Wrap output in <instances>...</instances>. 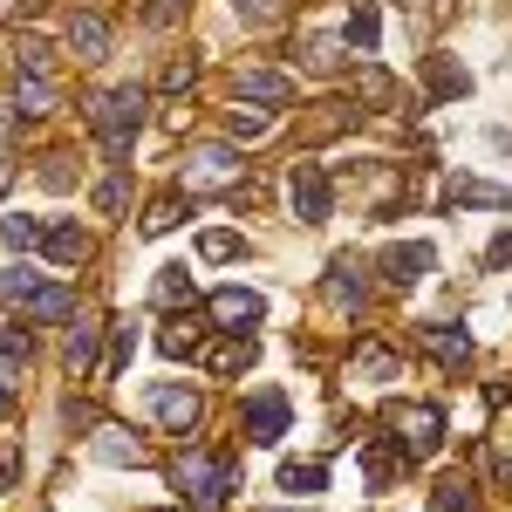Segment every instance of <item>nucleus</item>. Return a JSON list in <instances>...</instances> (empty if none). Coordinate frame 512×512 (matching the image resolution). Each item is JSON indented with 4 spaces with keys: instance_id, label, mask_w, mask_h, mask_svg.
<instances>
[{
    "instance_id": "obj_1",
    "label": "nucleus",
    "mask_w": 512,
    "mask_h": 512,
    "mask_svg": "<svg viewBox=\"0 0 512 512\" xmlns=\"http://www.w3.org/2000/svg\"><path fill=\"white\" fill-rule=\"evenodd\" d=\"M171 478H178V492L192 499V512H226V492L239 485V465L219 458V451H185Z\"/></svg>"
},
{
    "instance_id": "obj_2",
    "label": "nucleus",
    "mask_w": 512,
    "mask_h": 512,
    "mask_svg": "<svg viewBox=\"0 0 512 512\" xmlns=\"http://www.w3.org/2000/svg\"><path fill=\"white\" fill-rule=\"evenodd\" d=\"M89 123H96V137H103V151L123 158L130 137H137V123H144V89H110V96H96Z\"/></svg>"
},
{
    "instance_id": "obj_3",
    "label": "nucleus",
    "mask_w": 512,
    "mask_h": 512,
    "mask_svg": "<svg viewBox=\"0 0 512 512\" xmlns=\"http://www.w3.org/2000/svg\"><path fill=\"white\" fill-rule=\"evenodd\" d=\"M178 178H185V192H226V185H239V151L233 144H198Z\"/></svg>"
},
{
    "instance_id": "obj_4",
    "label": "nucleus",
    "mask_w": 512,
    "mask_h": 512,
    "mask_svg": "<svg viewBox=\"0 0 512 512\" xmlns=\"http://www.w3.org/2000/svg\"><path fill=\"white\" fill-rule=\"evenodd\" d=\"M287 198H294V219H301V226H321V219H328V171H321V164H294V171H287Z\"/></svg>"
},
{
    "instance_id": "obj_5",
    "label": "nucleus",
    "mask_w": 512,
    "mask_h": 512,
    "mask_svg": "<svg viewBox=\"0 0 512 512\" xmlns=\"http://www.w3.org/2000/svg\"><path fill=\"white\" fill-rule=\"evenodd\" d=\"M396 431H403V451H410V458H431L437 444H444V410H437V403H410V410L396 417Z\"/></svg>"
},
{
    "instance_id": "obj_6",
    "label": "nucleus",
    "mask_w": 512,
    "mask_h": 512,
    "mask_svg": "<svg viewBox=\"0 0 512 512\" xmlns=\"http://www.w3.org/2000/svg\"><path fill=\"white\" fill-rule=\"evenodd\" d=\"M287 417H294V403L280 390H260L246 403V437H253V444H280V437H287Z\"/></svg>"
},
{
    "instance_id": "obj_7",
    "label": "nucleus",
    "mask_w": 512,
    "mask_h": 512,
    "mask_svg": "<svg viewBox=\"0 0 512 512\" xmlns=\"http://www.w3.org/2000/svg\"><path fill=\"white\" fill-rule=\"evenodd\" d=\"M205 308H212V321H219V328H233V335H239V328H253V321L267 315V301H260L253 287H219Z\"/></svg>"
},
{
    "instance_id": "obj_8",
    "label": "nucleus",
    "mask_w": 512,
    "mask_h": 512,
    "mask_svg": "<svg viewBox=\"0 0 512 512\" xmlns=\"http://www.w3.org/2000/svg\"><path fill=\"white\" fill-rule=\"evenodd\" d=\"M151 417H158L164 431H192L198 424V390H178V383H158V390H151Z\"/></svg>"
},
{
    "instance_id": "obj_9",
    "label": "nucleus",
    "mask_w": 512,
    "mask_h": 512,
    "mask_svg": "<svg viewBox=\"0 0 512 512\" xmlns=\"http://www.w3.org/2000/svg\"><path fill=\"white\" fill-rule=\"evenodd\" d=\"M431 260H437L431 246H424V239H410V246H390L376 267H383V280H390V287H417V280L431 274Z\"/></svg>"
},
{
    "instance_id": "obj_10",
    "label": "nucleus",
    "mask_w": 512,
    "mask_h": 512,
    "mask_svg": "<svg viewBox=\"0 0 512 512\" xmlns=\"http://www.w3.org/2000/svg\"><path fill=\"white\" fill-rule=\"evenodd\" d=\"M417 335H424V349H431L444 369H458V362L472 355V335H465V328H451V321H424Z\"/></svg>"
},
{
    "instance_id": "obj_11",
    "label": "nucleus",
    "mask_w": 512,
    "mask_h": 512,
    "mask_svg": "<svg viewBox=\"0 0 512 512\" xmlns=\"http://www.w3.org/2000/svg\"><path fill=\"white\" fill-rule=\"evenodd\" d=\"M444 205H485V212H506L512 192H506V185H485V178H451V185H444Z\"/></svg>"
},
{
    "instance_id": "obj_12",
    "label": "nucleus",
    "mask_w": 512,
    "mask_h": 512,
    "mask_svg": "<svg viewBox=\"0 0 512 512\" xmlns=\"http://www.w3.org/2000/svg\"><path fill=\"white\" fill-rule=\"evenodd\" d=\"M239 96H253V103H294V76H280V69H239Z\"/></svg>"
},
{
    "instance_id": "obj_13",
    "label": "nucleus",
    "mask_w": 512,
    "mask_h": 512,
    "mask_svg": "<svg viewBox=\"0 0 512 512\" xmlns=\"http://www.w3.org/2000/svg\"><path fill=\"white\" fill-rule=\"evenodd\" d=\"M41 253H48L55 267H76L82 253H89V239H82V226H62V219H55V226H41Z\"/></svg>"
},
{
    "instance_id": "obj_14",
    "label": "nucleus",
    "mask_w": 512,
    "mask_h": 512,
    "mask_svg": "<svg viewBox=\"0 0 512 512\" xmlns=\"http://www.w3.org/2000/svg\"><path fill=\"white\" fill-rule=\"evenodd\" d=\"M96 342H103V328H96V321H69L62 355H69V369H76V376H89V369H96Z\"/></svg>"
},
{
    "instance_id": "obj_15",
    "label": "nucleus",
    "mask_w": 512,
    "mask_h": 512,
    "mask_svg": "<svg viewBox=\"0 0 512 512\" xmlns=\"http://www.w3.org/2000/svg\"><path fill=\"white\" fill-rule=\"evenodd\" d=\"M69 48H76L82 62H96V55H110V28L96 14H69Z\"/></svg>"
},
{
    "instance_id": "obj_16",
    "label": "nucleus",
    "mask_w": 512,
    "mask_h": 512,
    "mask_svg": "<svg viewBox=\"0 0 512 512\" xmlns=\"http://www.w3.org/2000/svg\"><path fill=\"white\" fill-rule=\"evenodd\" d=\"M328 301H335V308H369V287H362V274H355L349 260H335V267H328Z\"/></svg>"
},
{
    "instance_id": "obj_17",
    "label": "nucleus",
    "mask_w": 512,
    "mask_h": 512,
    "mask_svg": "<svg viewBox=\"0 0 512 512\" xmlns=\"http://www.w3.org/2000/svg\"><path fill=\"white\" fill-rule=\"evenodd\" d=\"M96 458H110V465H144V444L130 431H117V424H103V431H96Z\"/></svg>"
},
{
    "instance_id": "obj_18",
    "label": "nucleus",
    "mask_w": 512,
    "mask_h": 512,
    "mask_svg": "<svg viewBox=\"0 0 512 512\" xmlns=\"http://www.w3.org/2000/svg\"><path fill=\"white\" fill-rule=\"evenodd\" d=\"M28 315L35 321H76V294L69 287H35L28 294Z\"/></svg>"
},
{
    "instance_id": "obj_19",
    "label": "nucleus",
    "mask_w": 512,
    "mask_h": 512,
    "mask_svg": "<svg viewBox=\"0 0 512 512\" xmlns=\"http://www.w3.org/2000/svg\"><path fill=\"white\" fill-rule=\"evenodd\" d=\"M349 376H362V383H396V355L376 349V342H362L355 362H349Z\"/></svg>"
},
{
    "instance_id": "obj_20",
    "label": "nucleus",
    "mask_w": 512,
    "mask_h": 512,
    "mask_svg": "<svg viewBox=\"0 0 512 512\" xmlns=\"http://www.w3.org/2000/svg\"><path fill=\"white\" fill-rule=\"evenodd\" d=\"M253 342H246V335H233V342H219V349L205 355V369H212V376H239V369H253Z\"/></svg>"
},
{
    "instance_id": "obj_21",
    "label": "nucleus",
    "mask_w": 512,
    "mask_h": 512,
    "mask_svg": "<svg viewBox=\"0 0 512 512\" xmlns=\"http://www.w3.org/2000/svg\"><path fill=\"white\" fill-rule=\"evenodd\" d=\"M431 512H478V485L472 478H437Z\"/></svg>"
},
{
    "instance_id": "obj_22",
    "label": "nucleus",
    "mask_w": 512,
    "mask_h": 512,
    "mask_svg": "<svg viewBox=\"0 0 512 512\" xmlns=\"http://www.w3.org/2000/svg\"><path fill=\"white\" fill-rule=\"evenodd\" d=\"M267 130H274V117H267V110H226V137H233V144H253V137H267Z\"/></svg>"
},
{
    "instance_id": "obj_23",
    "label": "nucleus",
    "mask_w": 512,
    "mask_h": 512,
    "mask_svg": "<svg viewBox=\"0 0 512 512\" xmlns=\"http://www.w3.org/2000/svg\"><path fill=\"white\" fill-rule=\"evenodd\" d=\"M376 35H383V14H376V7H355L349 14V48L355 55H376Z\"/></svg>"
},
{
    "instance_id": "obj_24",
    "label": "nucleus",
    "mask_w": 512,
    "mask_h": 512,
    "mask_svg": "<svg viewBox=\"0 0 512 512\" xmlns=\"http://www.w3.org/2000/svg\"><path fill=\"white\" fill-rule=\"evenodd\" d=\"M14 69H28V76H48V69H55L48 41H35V35H14Z\"/></svg>"
},
{
    "instance_id": "obj_25",
    "label": "nucleus",
    "mask_w": 512,
    "mask_h": 512,
    "mask_svg": "<svg viewBox=\"0 0 512 512\" xmlns=\"http://www.w3.org/2000/svg\"><path fill=\"white\" fill-rule=\"evenodd\" d=\"M321 485H328V465H294V458L280 465V492H321Z\"/></svg>"
},
{
    "instance_id": "obj_26",
    "label": "nucleus",
    "mask_w": 512,
    "mask_h": 512,
    "mask_svg": "<svg viewBox=\"0 0 512 512\" xmlns=\"http://www.w3.org/2000/svg\"><path fill=\"white\" fill-rule=\"evenodd\" d=\"M465 89H472V76H465L458 62L437 55V62H431V96H465Z\"/></svg>"
},
{
    "instance_id": "obj_27",
    "label": "nucleus",
    "mask_w": 512,
    "mask_h": 512,
    "mask_svg": "<svg viewBox=\"0 0 512 512\" xmlns=\"http://www.w3.org/2000/svg\"><path fill=\"white\" fill-rule=\"evenodd\" d=\"M41 280H35V267H7L0 274V301H14V308H28V294H35Z\"/></svg>"
},
{
    "instance_id": "obj_28",
    "label": "nucleus",
    "mask_w": 512,
    "mask_h": 512,
    "mask_svg": "<svg viewBox=\"0 0 512 512\" xmlns=\"http://www.w3.org/2000/svg\"><path fill=\"white\" fill-rule=\"evenodd\" d=\"M0 239L28 253V246H41V226H35V219H28V212H7V219H0Z\"/></svg>"
},
{
    "instance_id": "obj_29",
    "label": "nucleus",
    "mask_w": 512,
    "mask_h": 512,
    "mask_svg": "<svg viewBox=\"0 0 512 512\" xmlns=\"http://www.w3.org/2000/svg\"><path fill=\"white\" fill-rule=\"evenodd\" d=\"M130 355H137V321H117V335H110V376L130 369Z\"/></svg>"
},
{
    "instance_id": "obj_30",
    "label": "nucleus",
    "mask_w": 512,
    "mask_h": 512,
    "mask_svg": "<svg viewBox=\"0 0 512 512\" xmlns=\"http://www.w3.org/2000/svg\"><path fill=\"white\" fill-rule=\"evenodd\" d=\"M28 355H35V335H28V321L0 328V362H28Z\"/></svg>"
},
{
    "instance_id": "obj_31",
    "label": "nucleus",
    "mask_w": 512,
    "mask_h": 512,
    "mask_svg": "<svg viewBox=\"0 0 512 512\" xmlns=\"http://www.w3.org/2000/svg\"><path fill=\"white\" fill-rule=\"evenodd\" d=\"M178 219H185V205H178V198H158V205H151V212H144V239L171 233V226H178Z\"/></svg>"
},
{
    "instance_id": "obj_32",
    "label": "nucleus",
    "mask_w": 512,
    "mask_h": 512,
    "mask_svg": "<svg viewBox=\"0 0 512 512\" xmlns=\"http://www.w3.org/2000/svg\"><path fill=\"white\" fill-rule=\"evenodd\" d=\"M239 253H246V246H239V233H226V226L198 239V260H239Z\"/></svg>"
},
{
    "instance_id": "obj_33",
    "label": "nucleus",
    "mask_w": 512,
    "mask_h": 512,
    "mask_svg": "<svg viewBox=\"0 0 512 512\" xmlns=\"http://www.w3.org/2000/svg\"><path fill=\"white\" fill-rule=\"evenodd\" d=\"M14 103H28V110L41 117V110H48L55 96H48V82H41V76H21V69H14Z\"/></svg>"
},
{
    "instance_id": "obj_34",
    "label": "nucleus",
    "mask_w": 512,
    "mask_h": 512,
    "mask_svg": "<svg viewBox=\"0 0 512 512\" xmlns=\"http://www.w3.org/2000/svg\"><path fill=\"white\" fill-rule=\"evenodd\" d=\"M158 301H171V308L185 301V308H192V274H185V267H164V280H158Z\"/></svg>"
},
{
    "instance_id": "obj_35",
    "label": "nucleus",
    "mask_w": 512,
    "mask_h": 512,
    "mask_svg": "<svg viewBox=\"0 0 512 512\" xmlns=\"http://www.w3.org/2000/svg\"><path fill=\"white\" fill-rule=\"evenodd\" d=\"M158 349L164 355H192L198 349V328H192V321H171V328L158 335Z\"/></svg>"
},
{
    "instance_id": "obj_36",
    "label": "nucleus",
    "mask_w": 512,
    "mask_h": 512,
    "mask_svg": "<svg viewBox=\"0 0 512 512\" xmlns=\"http://www.w3.org/2000/svg\"><path fill=\"white\" fill-rule=\"evenodd\" d=\"M233 14H239V21H274L280 0H233Z\"/></svg>"
},
{
    "instance_id": "obj_37",
    "label": "nucleus",
    "mask_w": 512,
    "mask_h": 512,
    "mask_svg": "<svg viewBox=\"0 0 512 512\" xmlns=\"http://www.w3.org/2000/svg\"><path fill=\"white\" fill-rule=\"evenodd\" d=\"M192 76H198V62L185 55V62H171V69H164V89H192Z\"/></svg>"
},
{
    "instance_id": "obj_38",
    "label": "nucleus",
    "mask_w": 512,
    "mask_h": 512,
    "mask_svg": "<svg viewBox=\"0 0 512 512\" xmlns=\"http://www.w3.org/2000/svg\"><path fill=\"white\" fill-rule=\"evenodd\" d=\"M41 185H55V192H62V185H69V158H48V164H41Z\"/></svg>"
},
{
    "instance_id": "obj_39",
    "label": "nucleus",
    "mask_w": 512,
    "mask_h": 512,
    "mask_svg": "<svg viewBox=\"0 0 512 512\" xmlns=\"http://www.w3.org/2000/svg\"><path fill=\"white\" fill-rule=\"evenodd\" d=\"M485 260H492V267H512V233L492 239V253H485Z\"/></svg>"
},
{
    "instance_id": "obj_40",
    "label": "nucleus",
    "mask_w": 512,
    "mask_h": 512,
    "mask_svg": "<svg viewBox=\"0 0 512 512\" xmlns=\"http://www.w3.org/2000/svg\"><path fill=\"white\" fill-rule=\"evenodd\" d=\"M96 205H103V212H117V205H123V178H110V185L96 192Z\"/></svg>"
},
{
    "instance_id": "obj_41",
    "label": "nucleus",
    "mask_w": 512,
    "mask_h": 512,
    "mask_svg": "<svg viewBox=\"0 0 512 512\" xmlns=\"http://www.w3.org/2000/svg\"><path fill=\"white\" fill-rule=\"evenodd\" d=\"M14 478H21V458H0V492H7Z\"/></svg>"
},
{
    "instance_id": "obj_42",
    "label": "nucleus",
    "mask_w": 512,
    "mask_h": 512,
    "mask_svg": "<svg viewBox=\"0 0 512 512\" xmlns=\"http://www.w3.org/2000/svg\"><path fill=\"white\" fill-rule=\"evenodd\" d=\"M7 403H14V383H7V376H0V410H7Z\"/></svg>"
}]
</instances>
